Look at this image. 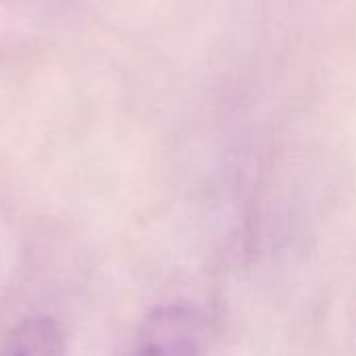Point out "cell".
<instances>
[{
  "label": "cell",
  "mask_w": 356,
  "mask_h": 356,
  "mask_svg": "<svg viewBox=\"0 0 356 356\" xmlns=\"http://www.w3.org/2000/svg\"><path fill=\"white\" fill-rule=\"evenodd\" d=\"M0 356H67L63 325L48 315H33L0 338Z\"/></svg>",
  "instance_id": "obj_2"
},
{
  "label": "cell",
  "mask_w": 356,
  "mask_h": 356,
  "mask_svg": "<svg viewBox=\"0 0 356 356\" xmlns=\"http://www.w3.org/2000/svg\"><path fill=\"white\" fill-rule=\"evenodd\" d=\"M117 356H213V338L202 313L163 305L136 325Z\"/></svg>",
  "instance_id": "obj_1"
}]
</instances>
